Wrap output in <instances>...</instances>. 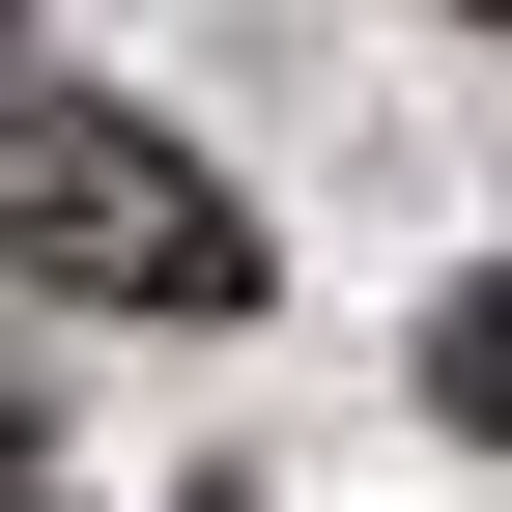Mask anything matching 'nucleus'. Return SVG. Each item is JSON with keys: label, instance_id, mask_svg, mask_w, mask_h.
Segmentation results:
<instances>
[{"label": "nucleus", "instance_id": "obj_3", "mask_svg": "<svg viewBox=\"0 0 512 512\" xmlns=\"http://www.w3.org/2000/svg\"><path fill=\"white\" fill-rule=\"evenodd\" d=\"M0 86H29V0H0Z\"/></svg>", "mask_w": 512, "mask_h": 512}, {"label": "nucleus", "instance_id": "obj_1", "mask_svg": "<svg viewBox=\"0 0 512 512\" xmlns=\"http://www.w3.org/2000/svg\"><path fill=\"white\" fill-rule=\"evenodd\" d=\"M0 256L57 313H256V200L114 86H0Z\"/></svg>", "mask_w": 512, "mask_h": 512}, {"label": "nucleus", "instance_id": "obj_5", "mask_svg": "<svg viewBox=\"0 0 512 512\" xmlns=\"http://www.w3.org/2000/svg\"><path fill=\"white\" fill-rule=\"evenodd\" d=\"M171 512H256V484H171Z\"/></svg>", "mask_w": 512, "mask_h": 512}, {"label": "nucleus", "instance_id": "obj_6", "mask_svg": "<svg viewBox=\"0 0 512 512\" xmlns=\"http://www.w3.org/2000/svg\"><path fill=\"white\" fill-rule=\"evenodd\" d=\"M484 29H512V0H484Z\"/></svg>", "mask_w": 512, "mask_h": 512}, {"label": "nucleus", "instance_id": "obj_4", "mask_svg": "<svg viewBox=\"0 0 512 512\" xmlns=\"http://www.w3.org/2000/svg\"><path fill=\"white\" fill-rule=\"evenodd\" d=\"M0 512H57V484H29V456H0Z\"/></svg>", "mask_w": 512, "mask_h": 512}, {"label": "nucleus", "instance_id": "obj_2", "mask_svg": "<svg viewBox=\"0 0 512 512\" xmlns=\"http://www.w3.org/2000/svg\"><path fill=\"white\" fill-rule=\"evenodd\" d=\"M427 399H456L484 456H512V256H484V285H427Z\"/></svg>", "mask_w": 512, "mask_h": 512}]
</instances>
